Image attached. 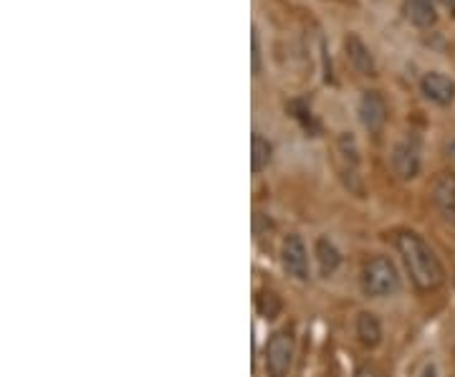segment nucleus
I'll return each mask as SVG.
<instances>
[{
  "mask_svg": "<svg viewBox=\"0 0 455 377\" xmlns=\"http://www.w3.org/2000/svg\"><path fill=\"white\" fill-rule=\"evenodd\" d=\"M397 253L405 263V271L410 281L420 289V292H435L445 281V269L440 263L438 253L433 246L425 241L423 236L405 230L395 238Z\"/></svg>",
  "mask_w": 455,
  "mask_h": 377,
  "instance_id": "nucleus-1",
  "label": "nucleus"
},
{
  "mask_svg": "<svg viewBox=\"0 0 455 377\" xmlns=\"http://www.w3.org/2000/svg\"><path fill=\"white\" fill-rule=\"evenodd\" d=\"M359 286H362L364 296H370V299H387V296H395L400 292L403 281H400L397 266L387 256H372L362 266Z\"/></svg>",
  "mask_w": 455,
  "mask_h": 377,
  "instance_id": "nucleus-2",
  "label": "nucleus"
},
{
  "mask_svg": "<svg viewBox=\"0 0 455 377\" xmlns=\"http://www.w3.org/2000/svg\"><path fill=\"white\" fill-rule=\"evenodd\" d=\"M337 170L344 185L355 193L362 196L364 185H362V175H359V148L357 140L349 132H341L337 137Z\"/></svg>",
  "mask_w": 455,
  "mask_h": 377,
  "instance_id": "nucleus-3",
  "label": "nucleus"
},
{
  "mask_svg": "<svg viewBox=\"0 0 455 377\" xmlns=\"http://www.w3.org/2000/svg\"><path fill=\"white\" fill-rule=\"evenodd\" d=\"M296 355V342H293L291 329L274 332L268 345H266V373L268 377H286L293 365Z\"/></svg>",
  "mask_w": 455,
  "mask_h": 377,
  "instance_id": "nucleus-4",
  "label": "nucleus"
},
{
  "mask_svg": "<svg viewBox=\"0 0 455 377\" xmlns=\"http://www.w3.org/2000/svg\"><path fill=\"white\" fill-rule=\"evenodd\" d=\"M281 269L286 271V277L293 281H309L311 279V263L309 248L304 244V238L299 233H289L281 241Z\"/></svg>",
  "mask_w": 455,
  "mask_h": 377,
  "instance_id": "nucleus-5",
  "label": "nucleus"
},
{
  "mask_svg": "<svg viewBox=\"0 0 455 377\" xmlns=\"http://www.w3.org/2000/svg\"><path fill=\"white\" fill-rule=\"evenodd\" d=\"M392 172L400 178V180H412L420 175V164H423V157H420V145L418 140L407 137L403 142H397L392 148Z\"/></svg>",
  "mask_w": 455,
  "mask_h": 377,
  "instance_id": "nucleus-6",
  "label": "nucleus"
},
{
  "mask_svg": "<svg viewBox=\"0 0 455 377\" xmlns=\"http://www.w3.org/2000/svg\"><path fill=\"white\" fill-rule=\"evenodd\" d=\"M357 115L362 127L370 134H377L385 127V122H387V101H385V97L379 92H364L362 99H359Z\"/></svg>",
  "mask_w": 455,
  "mask_h": 377,
  "instance_id": "nucleus-7",
  "label": "nucleus"
},
{
  "mask_svg": "<svg viewBox=\"0 0 455 377\" xmlns=\"http://www.w3.org/2000/svg\"><path fill=\"white\" fill-rule=\"evenodd\" d=\"M420 89H423L425 99L438 104V107H451L455 101V82L451 76L440 74V71L425 74L423 82H420Z\"/></svg>",
  "mask_w": 455,
  "mask_h": 377,
  "instance_id": "nucleus-8",
  "label": "nucleus"
},
{
  "mask_svg": "<svg viewBox=\"0 0 455 377\" xmlns=\"http://www.w3.org/2000/svg\"><path fill=\"white\" fill-rule=\"evenodd\" d=\"M433 205L443 215V221H448L455 226V175L453 172H443L438 180L433 182Z\"/></svg>",
  "mask_w": 455,
  "mask_h": 377,
  "instance_id": "nucleus-9",
  "label": "nucleus"
},
{
  "mask_svg": "<svg viewBox=\"0 0 455 377\" xmlns=\"http://www.w3.org/2000/svg\"><path fill=\"white\" fill-rule=\"evenodd\" d=\"M344 51H347V61H349V66H352L357 74H362V76H372L374 71H377L372 51H370V46L359 38L357 33H349V36H347Z\"/></svg>",
  "mask_w": 455,
  "mask_h": 377,
  "instance_id": "nucleus-10",
  "label": "nucleus"
},
{
  "mask_svg": "<svg viewBox=\"0 0 455 377\" xmlns=\"http://www.w3.org/2000/svg\"><path fill=\"white\" fill-rule=\"evenodd\" d=\"M314 256H316V266H319V274L329 279L339 271L341 266V251L337 244L326 236H319L316 244H314Z\"/></svg>",
  "mask_w": 455,
  "mask_h": 377,
  "instance_id": "nucleus-11",
  "label": "nucleus"
},
{
  "mask_svg": "<svg viewBox=\"0 0 455 377\" xmlns=\"http://www.w3.org/2000/svg\"><path fill=\"white\" fill-rule=\"evenodd\" d=\"M355 332H357L359 345L364 347V349H374V347H379V342H382V325H379L377 314L372 312L357 314Z\"/></svg>",
  "mask_w": 455,
  "mask_h": 377,
  "instance_id": "nucleus-12",
  "label": "nucleus"
},
{
  "mask_svg": "<svg viewBox=\"0 0 455 377\" xmlns=\"http://www.w3.org/2000/svg\"><path fill=\"white\" fill-rule=\"evenodd\" d=\"M405 16L418 28H433L438 20L435 0H405Z\"/></svg>",
  "mask_w": 455,
  "mask_h": 377,
  "instance_id": "nucleus-13",
  "label": "nucleus"
},
{
  "mask_svg": "<svg viewBox=\"0 0 455 377\" xmlns=\"http://www.w3.org/2000/svg\"><path fill=\"white\" fill-rule=\"evenodd\" d=\"M271 160H274V145L256 132L251 137V170H253V175L263 172L271 164Z\"/></svg>",
  "mask_w": 455,
  "mask_h": 377,
  "instance_id": "nucleus-14",
  "label": "nucleus"
},
{
  "mask_svg": "<svg viewBox=\"0 0 455 377\" xmlns=\"http://www.w3.org/2000/svg\"><path fill=\"white\" fill-rule=\"evenodd\" d=\"M256 309L263 319H276L281 309H283V304H281V299H278L274 292H263V294L256 299Z\"/></svg>",
  "mask_w": 455,
  "mask_h": 377,
  "instance_id": "nucleus-15",
  "label": "nucleus"
},
{
  "mask_svg": "<svg viewBox=\"0 0 455 377\" xmlns=\"http://www.w3.org/2000/svg\"><path fill=\"white\" fill-rule=\"evenodd\" d=\"M251 46H253V53H251V59H253V76H259L260 74V44H259V31L253 28L251 33Z\"/></svg>",
  "mask_w": 455,
  "mask_h": 377,
  "instance_id": "nucleus-16",
  "label": "nucleus"
},
{
  "mask_svg": "<svg viewBox=\"0 0 455 377\" xmlns=\"http://www.w3.org/2000/svg\"><path fill=\"white\" fill-rule=\"evenodd\" d=\"M443 152H445V157L451 160V163H455V132L445 140V145H443Z\"/></svg>",
  "mask_w": 455,
  "mask_h": 377,
  "instance_id": "nucleus-17",
  "label": "nucleus"
},
{
  "mask_svg": "<svg viewBox=\"0 0 455 377\" xmlns=\"http://www.w3.org/2000/svg\"><path fill=\"white\" fill-rule=\"evenodd\" d=\"M420 377H438V370H435V365L433 362H427L423 367V373H420Z\"/></svg>",
  "mask_w": 455,
  "mask_h": 377,
  "instance_id": "nucleus-18",
  "label": "nucleus"
},
{
  "mask_svg": "<svg viewBox=\"0 0 455 377\" xmlns=\"http://www.w3.org/2000/svg\"><path fill=\"white\" fill-rule=\"evenodd\" d=\"M355 377H377V375H374L372 370H367V367H362V370H357V375H355Z\"/></svg>",
  "mask_w": 455,
  "mask_h": 377,
  "instance_id": "nucleus-19",
  "label": "nucleus"
},
{
  "mask_svg": "<svg viewBox=\"0 0 455 377\" xmlns=\"http://www.w3.org/2000/svg\"><path fill=\"white\" fill-rule=\"evenodd\" d=\"M445 5H448V8L455 13V0H445Z\"/></svg>",
  "mask_w": 455,
  "mask_h": 377,
  "instance_id": "nucleus-20",
  "label": "nucleus"
}]
</instances>
